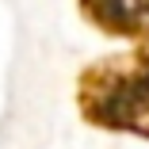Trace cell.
Returning <instances> with one entry per match:
<instances>
[{"instance_id":"obj_1","label":"cell","mask_w":149,"mask_h":149,"mask_svg":"<svg viewBox=\"0 0 149 149\" xmlns=\"http://www.w3.org/2000/svg\"><path fill=\"white\" fill-rule=\"evenodd\" d=\"M77 111L96 130L149 138V42L84 65L77 77Z\"/></svg>"},{"instance_id":"obj_2","label":"cell","mask_w":149,"mask_h":149,"mask_svg":"<svg viewBox=\"0 0 149 149\" xmlns=\"http://www.w3.org/2000/svg\"><path fill=\"white\" fill-rule=\"evenodd\" d=\"M80 15L111 38L149 42V0H77Z\"/></svg>"}]
</instances>
